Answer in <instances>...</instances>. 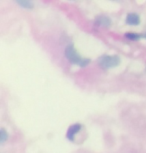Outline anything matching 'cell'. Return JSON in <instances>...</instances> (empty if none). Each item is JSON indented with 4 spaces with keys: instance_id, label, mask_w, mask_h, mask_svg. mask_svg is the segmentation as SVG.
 <instances>
[{
    "instance_id": "1",
    "label": "cell",
    "mask_w": 146,
    "mask_h": 153,
    "mask_svg": "<svg viewBox=\"0 0 146 153\" xmlns=\"http://www.w3.org/2000/svg\"><path fill=\"white\" fill-rule=\"evenodd\" d=\"M65 55L66 58L69 60L71 63L74 64L80 65V66H86L88 63L90 62L89 59H84L79 55L78 52L76 51V49L74 48V46L72 45H68L66 49H65Z\"/></svg>"
},
{
    "instance_id": "2",
    "label": "cell",
    "mask_w": 146,
    "mask_h": 153,
    "mask_svg": "<svg viewBox=\"0 0 146 153\" xmlns=\"http://www.w3.org/2000/svg\"><path fill=\"white\" fill-rule=\"evenodd\" d=\"M98 62H99V65L101 66L102 68L109 69V68L116 67L120 63V59H119V57L116 55H104V56L100 57Z\"/></svg>"
},
{
    "instance_id": "3",
    "label": "cell",
    "mask_w": 146,
    "mask_h": 153,
    "mask_svg": "<svg viewBox=\"0 0 146 153\" xmlns=\"http://www.w3.org/2000/svg\"><path fill=\"white\" fill-rule=\"evenodd\" d=\"M80 130H81V125H80V124H74V125L70 126L67 131L68 139L74 141V137H75V135L78 133V132H80Z\"/></svg>"
},
{
    "instance_id": "4",
    "label": "cell",
    "mask_w": 146,
    "mask_h": 153,
    "mask_svg": "<svg viewBox=\"0 0 146 153\" xmlns=\"http://www.w3.org/2000/svg\"><path fill=\"white\" fill-rule=\"evenodd\" d=\"M126 23L129 25H138L140 23L139 16L135 13H129L126 17Z\"/></svg>"
},
{
    "instance_id": "5",
    "label": "cell",
    "mask_w": 146,
    "mask_h": 153,
    "mask_svg": "<svg viewBox=\"0 0 146 153\" xmlns=\"http://www.w3.org/2000/svg\"><path fill=\"white\" fill-rule=\"evenodd\" d=\"M96 23L100 26H103V27H109L111 25V20L108 18L107 16H99L98 18L96 19Z\"/></svg>"
},
{
    "instance_id": "6",
    "label": "cell",
    "mask_w": 146,
    "mask_h": 153,
    "mask_svg": "<svg viewBox=\"0 0 146 153\" xmlns=\"http://www.w3.org/2000/svg\"><path fill=\"white\" fill-rule=\"evenodd\" d=\"M17 3L23 8H26V9H31V8H33V3L30 1H27V0H24V1L23 0H18Z\"/></svg>"
},
{
    "instance_id": "7",
    "label": "cell",
    "mask_w": 146,
    "mask_h": 153,
    "mask_svg": "<svg viewBox=\"0 0 146 153\" xmlns=\"http://www.w3.org/2000/svg\"><path fill=\"white\" fill-rule=\"evenodd\" d=\"M7 139H8V133L4 130L3 128H2L1 130H0V142L3 143Z\"/></svg>"
},
{
    "instance_id": "8",
    "label": "cell",
    "mask_w": 146,
    "mask_h": 153,
    "mask_svg": "<svg viewBox=\"0 0 146 153\" xmlns=\"http://www.w3.org/2000/svg\"><path fill=\"white\" fill-rule=\"evenodd\" d=\"M126 37L131 40H138L141 36H140L139 34H135V33H128L126 34Z\"/></svg>"
}]
</instances>
